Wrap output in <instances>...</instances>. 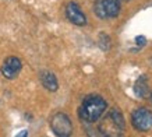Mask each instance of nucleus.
Segmentation results:
<instances>
[{
  "label": "nucleus",
  "instance_id": "nucleus-1",
  "mask_svg": "<svg viewBox=\"0 0 152 137\" xmlns=\"http://www.w3.org/2000/svg\"><path fill=\"white\" fill-rule=\"evenodd\" d=\"M107 108L106 101L99 95H88L78 108V116L85 123H95Z\"/></svg>",
  "mask_w": 152,
  "mask_h": 137
},
{
  "label": "nucleus",
  "instance_id": "nucleus-2",
  "mask_svg": "<svg viewBox=\"0 0 152 137\" xmlns=\"http://www.w3.org/2000/svg\"><path fill=\"white\" fill-rule=\"evenodd\" d=\"M94 13L98 18H115L120 13V0H96L94 4Z\"/></svg>",
  "mask_w": 152,
  "mask_h": 137
},
{
  "label": "nucleus",
  "instance_id": "nucleus-3",
  "mask_svg": "<svg viewBox=\"0 0 152 137\" xmlns=\"http://www.w3.org/2000/svg\"><path fill=\"white\" fill-rule=\"evenodd\" d=\"M103 126H106V129H102V132L105 134H110V132H113L112 133L113 136L121 134L123 130H124V118H123L121 112L117 108H113L109 113L106 115Z\"/></svg>",
  "mask_w": 152,
  "mask_h": 137
},
{
  "label": "nucleus",
  "instance_id": "nucleus-4",
  "mask_svg": "<svg viewBox=\"0 0 152 137\" xmlns=\"http://www.w3.org/2000/svg\"><path fill=\"white\" fill-rule=\"evenodd\" d=\"M50 127L56 136L59 137H67L73 133V124L71 120L66 113H55L50 119Z\"/></svg>",
  "mask_w": 152,
  "mask_h": 137
},
{
  "label": "nucleus",
  "instance_id": "nucleus-5",
  "mask_svg": "<svg viewBox=\"0 0 152 137\" xmlns=\"http://www.w3.org/2000/svg\"><path fill=\"white\" fill-rule=\"evenodd\" d=\"M131 124L138 132H148L152 129V112L147 108H137L131 113Z\"/></svg>",
  "mask_w": 152,
  "mask_h": 137
},
{
  "label": "nucleus",
  "instance_id": "nucleus-6",
  "mask_svg": "<svg viewBox=\"0 0 152 137\" xmlns=\"http://www.w3.org/2000/svg\"><path fill=\"white\" fill-rule=\"evenodd\" d=\"M21 68H23L21 60L18 57H15V56H9L1 64V74L7 80H14L20 74Z\"/></svg>",
  "mask_w": 152,
  "mask_h": 137
},
{
  "label": "nucleus",
  "instance_id": "nucleus-7",
  "mask_svg": "<svg viewBox=\"0 0 152 137\" xmlns=\"http://www.w3.org/2000/svg\"><path fill=\"white\" fill-rule=\"evenodd\" d=\"M66 17L70 23L75 24L78 27H83L87 24V17L83 13V10L80 9V6L74 1H70L69 4L66 6Z\"/></svg>",
  "mask_w": 152,
  "mask_h": 137
},
{
  "label": "nucleus",
  "instance_id": "nucleus-8",
  "mask_svg": "<svg viewBox=\"0 0 152 137\" xmlns=\"http://www.w3.org/2000/svg\"><path fill=\"white\" fill-rule=\"evenodd\" d=\"M39 78H41L42 85L46 88L48 91L55 92L59 90V82H57V78L52 71H41L39 73Z\"/></svg>",
  "mask_w": 152,
  "mask_h": 137
},
{
  "label": "nucleus",
  "instance_id": "nucleus-9",
  "mask_svg": "<svg viewBox=\"0 0 152 137\" xmlns=\"http://www.w3.org/2000/svg\"><path fill=\"white\" fill-rule=\"evenodd\" d=\"M134 92L135 95L141 96V98H145V96L149 94V88H148V78L145 76H141L138 77V80L134 84Z\"/></svg>",
  "mask_w": 152,
  "mask_h": 137
},
{
  "label": "nucleus",
  "instance_id": "nucleus-10",
  "mask_svg": "<svg viewBox=\"0 0 152 137\" xmlns=\"http://www.w3.org/2000/svg\"><path fill=\"white\" fill-rule=\"evenodd\" d=\"M145 42H147V39H145V37H142V35H141V37H137V38H135V43H137L140 48L145 45Z\"/></svg>",
  "mask_w": 152,
  "mask_h": 137
},
{
  "label": "nucleus",
  "instance_id": "nucleus-11",
  "mask_svg": "<svg viewBox=\"0 0 152 137\" xmlns=\"http://www.w3.org/2000/svg\"><path fill=\"white\" fill-rule=\"evenodd\" d=\"M27 134H28V133H27V130H23V132H21V133H18L17 136H18V137H21V136H27Z\"/></svg>",
  "mask_w": 152,
  "mask_h": 137
}]
</instances>
